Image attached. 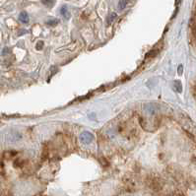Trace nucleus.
Returning <instances> with one entry per match:
<instances>
[{
  "label": "nucleus",
  "instance_id": "3",
  "mask_svg": "<svg viewBox=\"0 0 196 196\" xmlns=\"http://www.w3.org/2000/svg\"><path fill=\"white\" fill-rule=\"evenodd\" d=\"M60 14H61V15L66 20L70 19V13H69V10H68V7L66 5H64V6L61 7V9H60Z\"/></svg>",
  "mask_w": 196,
  "mask_h": 196
},
{
  "label": "nucleus",
  "instance_id": "6",
  "mask_svg": "<svg viewBox=\"0 0 196 196\" xmlns=\"http://www.w3.org/2000/svg\"><path fill=\"white\" fill-rule=\"evenodd\" d=\"M116 16H117V15H116V13H111V14H110V15L109 16V18H108V24H109V25H110L111 23H113V22L114 21V19L116 18Z\"/></svg>",
  "mask_w": 196,
  "mask_h": 196
},
{
  "label": "nucleus",
  "instance_id": "12",
  "mask_svg": "<svg viewBox=\"0 0 196 196\" xmlns=\"http://www.w3.org/2000/svg\"><path fill=\"white\" fill-rule=\"evenodd\" d=\"M27 33H28V31H26V30H22V31H21V33L19 34V36H21V35H23V34H27Z\"/></svg>",
  "mask_w": 196,
  "mask_h": 196
},
{
  "label": "nucleus",
  "instance_id": "5",
  "mask_svg": "<svg viewBox=\"0 0 196 196\" xmlns=\"http://www.w3.org/2000/svg\"><path fill=\"white\" fill-rule=\"evenodd\" d=\"M174 87H175V89L176 90V92H179V93L183 92V84H181V82L179 80H175V81Z\"/></svg>",
  "mask_w": 196,
  "mask_h": 196
},
{
  "label": "nucleus",
  "instance_id": "7",
  "mask_svg": "<svg viewBox=\"0 0 196 196\" xmlns=\"http://www.w3.org/2000/svg\"><path fill=\"white\" fill-rule=\"evenodd\" d=\"M41 3H43L44 5H45V6L51 7V6L53 5V3H54V0H41Z\"/></svg>",
  "mask_w": 196,
  "mask_h": 196
},
{
  "label": "nucleus",
  "instance_id": "11",
  "mask_svg": "<svg viewBox=\"0 0 196 196\" xmlns=\"http://www.w3.org/2000/svg\"><path fill=\"white\" fill-rule=\"evenodd\" d=\"M9 52H10V49H9L8 48H4V49L2 50V55H5Z\"/></svg>",
  "mask_w": 196,
  "mask_h": 196
},
{
  "label": "nucleus",
  "instance_id": "2",
  "mask_svg": "<svg viewBox=\"0 0 196 196\" xmlns=\"http://www.w3.org/2000/svg\"><path fill=\"white\" fill-rule=\"evenodd\" d=\"M93 139H94V135L89 131H84L80 134V140L84 144H90L93 141Z\"/></svg>",
  "mask_w": 196,
  "mask_h": 196
},
{
  "label": "nucleus",
  "instance_id": "1",
  "mask_svg": "<svg viewBox=\"0 0 196 196\" xmlns=\"http://www.w3.org/2000/svg\"><path fill=\"white\" fill-rule=\"evenodd\" d=\"M143 110L144 113L149 115H154L159 111V108L155 104H146L143 106Z\"/></svg>",
  "mask_w": 196,
  "mask_h": 196
},
{
  "label": "nucleus",
  "instance_id": "8",
  "mask_svg": "<svg viewBox=\"0 0 196 196\" xmlns=\"http://www.w3.org/2000/svg\"><path fill=\"white\" fill-rule=\"evenodd\" d=\"M126 4H127V0H120L119 4H118V7H119L120 10H122V9H124L125 6H126Z\"/></svg>",
  "mask_w": 196,
  "mask_h": 196
},
{
  "label": "nucleus",
  "instance_id": "9",
  "mask_svg": "<svg viewBox=\"0 0 196 196\" xmlns=\"http://www.w3.org/2000/svg\"><path fill=\"white\" fill-rule=\"evenodd\" d=\"M58 24V20L57 19H49L48 21V26H55Z\"/></svg>",
  "mask_w": 196,
  "mask_h": 196
},
{
  "label": "nucleus",
  "instance_id": "4",
  "mask_svg": "<svg viewBox=\"0 0 196 196\" xmlns=\"http://www.w3.org/2000/svg\"><path fill=\"white\" fill-rule=\"evenodd\" d=\"M30 20V18H29V15H28V13L25 12V11H23L20 13V15H19V21L22 22V23H24V24H27L28 22H29Z\"/></svg>",
  "mask_w": 196,
  "mask_h": 196
},
{
  "label": "nucleus",
  "instance_id": "13",
  "mask_svg": "<svg viewBox=\"0 0 196 196\" xmlns=\"http://www.w3.org/2000/svg\"><path fill=\"white\" fill-rule=\"evenodd\" d=\"M181 70H183V66H181V65H180V66L179 67V75L181 74Z\"/></svg>",
  "mask_w": 196,
  "mask_h": 196
},
{
  "label": "nucleus",
  "instance_id": "10",
  "mask_svg": "<svg viewBox=\"0 0 196 196\" xmlns=\"http://www.w3.org/2000/svg\"><path fill=\"white\" fill-rule=\"evenodd\" d=\"M43 46H44V43H43V41H39L36 48H37V49H41V48H43Z\"/></svg>",
  "mask_w": 196,
  "mask_h": 196
}]
</instances>
